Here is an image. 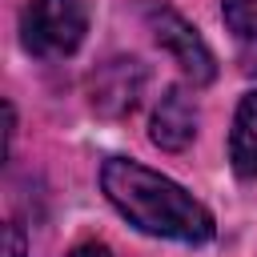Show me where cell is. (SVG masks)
<instances>
[{
	"mask_svg": "<svg viewBox=\"0 0 257 257\" xmlns=\"http://www.w3.org/2000/svg\"><path fill=\"white\" fill-rule=\"evenodd\" d=\"M100 189L108 197V205L137 225L149 237H165V241H181V245H201L213 237V213L177 181H169L165 173L128 161V157H108L100 165Z\"/></svg>",
	"mask_w": 257,
	"mask_h": 257,
	"instance_id": "6da1fadb",
	"label": "cell"
},
{
	"mask_svg": "<svg viewBox=\"0 0 257 257\" xmlns=\"http://www.w3.org/2000/svg\"><path fill=\"white\" fill-rule=\"evenodd\" d=\"M88 32V4L84 0H28L20 12V36L32 56L56 60L72 56Z\"/></svg>",
	"mask_w": 257,
	"mask_h": 257,
	"instance_id": "7a4b0ae2",
	"label": "cell"
},
{
	"mask_svg": "<svg viewBox=\"0 0 257 257\" xmlns=\"http://www.w3.org/2000/svg\"><path fill=\"white\" fill-rule=\"evenodd\" d=\"M141 12H145V24H149L153 40L173 56V64L185 72V80L209 84V80L217 76V60H213L205 36H201L177 8H169V4H161V0H145Z\"/></svg>",
	"mask_w": 257,
	"mask_h": 257,
	"instance_id": "3957f363",
	"label": "cell"
},
{
	"mask_svg": "<svg viewBox=\"0 0 257 257\" xmlns=\"http://www.w3.org/2000/svg\"><path fill=\"white\" fill-rule=\"evenodd\" d=\"M149 137H153V145L165 149V153H181V149L193 145V137H197V104H193V96H189L181 84L165 88V96L157 100Z\"/></svg>",
	"mask_w": 257,
	"mask_h": 257,
	"instance_id": "277c9868",
	"label": "cell"
},
{
	"mask_svg": "<svg viewBox=\"0 0 257 257\" xmlns=\"http://www.w3.org/2000/svg\"><path fill=\"white\" fill-rule=\"evenodd\" d=\"M141 84H145V72L137 60H108L96 76H92V104L100 112H128L141 96Z\"/></svg>",
	"mask_w": 257,
	"mask_h": 257,
	"instance_id": "5b68a950",
	"label": "cell"
},
{
	"mask_svg": "<svg viewBox=\"0 0 257 257\" xmlns=\"http://www.w3.org/2000/svg\"><path fill=\"white\" fill-rule=\"evenodd\" d=\"M229 165L237 177H257V92H245L229 128Z\"/></svg>",
	"mask_w": 257,
	"mask_h": 257,
	"instance_id": "8992f818",
	"label": "cell"
},
{
	"mask_svg": "<svg viewBox=\"0 0 257 257\" xmlns=\"http://www.w3.org/2000/svg\"><path fill=\"white\" fill-rule=\"evenodd\" d=\"M221 16L233 36L257 40V0H221Z\"/></svg>",
	"mask_w": 257,
	"mask_h": 257,
	"instance_id": "52a82bcc",
	"label": "cell"
},
{
	"mask_svg": "<svg viewBox=\"0 0 257 257\" xmlns=\"http://www.w3.org/2000/svg\"><path fill=\"white\" fill-rule=\"evenodd\" d=\"M4 237H8V257H24V233H20V225H8Z\"/></svg>",
	"mask_w": 257,
	"mask_h": 257,
	"instance_id": "ba28073f",
	"label": "cell"
},
{
	"mask_svg": "<svg viewBox=\"0 0 257 257\" xmlns=\"http://www.w3.org/2000/svg\"><path fill=\"white\" fill-rule=\"evenodd\" d=\"M68 257H112V253H108V245H100V241H84V245H76Z\"/></svg>",
	"mask_w": 257,
	"mask_h": 257,
	"instance_id": "9c48e42d",
	"label": "cell"
}]
</instances>
